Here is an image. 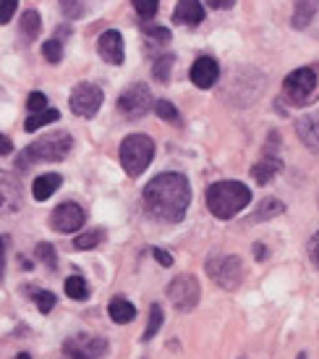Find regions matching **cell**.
Here are the masks:
<instances>
[{"instance_id": "1", "label": "cell", "mask_w": 319, "mask_h": 359, "mask_svg": "<svg viewBox=\"0 0 319 359\" xmlns=\"http://www.w3.org/2000/svg\"><path fill=\"white\" fill-rule=\"evenodd\" d=\"M191 202L189 179L180 173H160L144 189V205L162 223H178L186 218Z\"/></svg>"}, {"instance_id": "2", "label": "cell", "mask_w": 319, "mask_h": 359, "mask_svg": "<svg viewBox=\"0 0 319 359\" xmlns=\"http://www.w3.org/2000/svg\"><path fill=\"white\" fill-rule=\"evenodd\" d=\"M251 202V189L241 181H218L207 189V208L215 218L230 220Z\"/></svg>"}, {"instance_id": "3", "label": "cell", "mask_w": 319, "mask_h": 359, "mask_svg": "<svg viewBox=\"0 0 319 359\" xmlns=\"http://www.w3.org/2000/svg\"><path fill=\"white\" fill-rule=\"evenodd\" d=\"M73 140L66 131H52L45 134L37 142H31L27 150L19 155V168H27L31 163H58V160L69 158Z\"/></svg>"}, {"instance_id": "4", "label": "cell", "mask_w": 319, "mask_h": 359, "mask_svg": "<svg viewBox=\"0 0 319 359\" xmlns=\"http://www.w3.org/2000/svg\"><path fill=\"white\" fill-rule=\"evenodd\" d=\"M152 158H155V142L147 134H131L120 142V165L131 179H136L150 168Z\"/></svg>"}, {"instance_id": "5", "label": "cell", "mask_w": 319, "mask_h": 359, "mask_svg": "<svg viewBox=\"0 0 319 359\" xmlns=\"http://www.w3.org/2000/svg\"><path fill=\"white\" fill-rule=\"evenodd\" d=\"M283 95L293 105H309L319 97V69L304 66V69L290 71L283 81Z\"/></svg>"}, {"instance_id": "6", "label": "cell", "mask_w": 319, "mask_h": 359, "mask_svg": "<svg viewBox=\"0 0 319 359\" xmlns=\"http://www.w3.org/2000/svg\"><path fill=\"white\" fill-rule=\"evenodd\" d=\"M207 273L210 278L222 286L225 291H236L243 283V262L236 255H225V257H212L207 259Z\"/></svg>"}, {"instance_id": "7", "label": "cell", "mask_w": 319, "mask_h": 359, "mask_svg": "<svg viewBox=\"0 0 319 359\" xmlns=\"http://www.w3.org/2000/svg\"><path fill=\"white\" fill-rule=\"evenodd\" d=\"M105 351H108V341L105 339L79 333V336L66 339L63 351H60V359H102Z\"/></svg>"}, {"instance_id": "8", "label": "cell", "mask_w": 319, "mask_h": 359, "mask_svg": "<svg viewBox=\"0 0 319 359\" xmlns=\"http://www.w3.org/2000/svg\"><path fill=\"white\" fill-rule=\"evenodd\" d=\"M201 289L199 280L194 276H178V278L170 280L168 286V299L173 302V307L178 312H191V309L199 304Z\"/></svg>"}, {"instance_id": "9", "label": "cell", "mask_w": 319, "mask_h": 359, "mask_svg": "<svg viewBox=\"0 0 319 359\" xmlns=\"http://www.w3.org/2000/svg\"><path fill=\"white\" fill-rule=\"evenodd\" d=\"M150 108H152V90L147 87V84L136 81V84H131V87H126V90L120 92L118 110L123 113V116H129V118H141Z\"/></svg>"}, {"instance_id": "10", "label": "cell", "mask_w": 319, "mask_h": 359, "mask_svg": "<svg viewBox=\"0 0 319 359\" xmlns=\"http://www.w3.org/2000/svg\"><path fill=\"white\" fill-rule=\"evenodd\" d=\"M102 90L97 84H76L73 92H71V110L79 116V118H92L97 116V110L102 105Z\"/></svg>"}, {"instance_id": "11", "label": "cell", "mask_w": 319, "mask_h": 359, "mask_svg": "<svg viewBox=\"0 0 319 359\" xmlns=\"http://www.w3.org/2000/svg\"><path fill=\"white\" fill-rule=\"evenodd\" d=\"M84 220H87V212L81 210V205H76V202H63V205H58V208L52 210L50 226L58 233H73V231H79L84 226Z\"/></svg>"}, {"instance_id": "12", "label": "cell", "mask_w": 319, "mask_h": 359, "mask_svg": "<svg viewBox=\"0 0 319 359\" xmlns=\"http://www.w3.org/2000/svg\"><path fill=\"white\" fill-rule=\"evenodd\" d=\"M24 205L21 184L10 173L0 170V215H16Z\"/></svg>"}, {"instance_id": "13", "label": "cell", "mask_w": 319, "mask_h": 359, "mask_svg": "<svg viewBox=\"0 0 319 359\" xmlns=\"http://www.w3.org/2000/svg\"><path fill=\"white\" fill-rule=\"evenodd\" d=\"M189 76H191V84H197L199 90H212V87H215V81H218V76H220L218 60L210 58V55H201V58L194 60Z\"/></svg>"}, {"instance_id": "14", "label": "cell", "mask_w": 319, "mask_h": 359, "mask_svg": "<svg viewBox=\"0 0 319 359\" xmlns=\"http://www.w3.org/2000/svg\"><path fill=\"white\" fill-rule=\"evenodd\" d=\"M97 53H100V58L110 66H120L123 58H126V53H123V37H120L118 29H108L100 34V40H97Z\"/></svg>"}, {"instance_id": "15", "label": "cell", "mask_w": 319, "mask_h": 359, "mask_svg": "<svg viewBox=\"0 0 319 359\" xmlns=\"http://www.w3.org/2000/svg\"><path fill=\"white\" fill-rule=\"evenodd\" d=\"M296 134H299V140L304 142L306 150L319 155V113H309V116L299 118Z\"/></svg>"}, {"instance_id": "16", "label": "cell", "mask_w": 319, "mask_h": 359, "mask_svg": "<svg viewBox=\"0 0 319 359\" xmlns=\"http://www.w3.org/2000/svg\"><path fill=\"white\" fill-rule=\"evenodd\" d=\"M173 21L183 27H199L204 21V6L199 0H178V6L173 11Z\"/></svg>"}, {"instance_id": "17", "label": "cell", "mask_w": 319, "mask_h": 359, "mask_svg": "<svg viewBox=\"0 0 319 359\" xmlns=\"http://www.w3.org/2000/svg\"><path fill=\"white\" fill-rule=\"evenodd\" d=\"M60 184H63V179H60L58 173H45V176H40V179H34V184H31V194H34V200L37 202H45V200H50L52 194L60 189Z\"/></svg>"}, {"instance_id": "18", "label": "cell", "mask_w": 319, "mask_h": 359, "mask_svg": "<svg viewBox=\"0 0 319 359\" xmlns=\"http://www.w3.org/2000/svg\"><path fill=\"white\" fill-rule=\"evenodd\" d=\"M317 11H319V0H299L296 8H293V19H290L293 29H306L311 21H314V16H317Z\"/></svg>"}, {"instance_id": "19", "label": "cell", "mask_w": 319, "mask_h": 359, "mask_svg": "<svg viewBox=\"0 0 319 359\" xmlns=\"http://www.w3.org/2000/svg\"><path fill=\"white\" fill-rule=\"evenodd\" d=\"M108 312H110V320L118 323V325H126V323H131V320L136 318V307H134L129 299H123V297L110 299Z\"/></svg>"}, {"instance_id": "20", "label": "cell", "mask_w": 319, "mask_h": 359, "mask_svg": "<svg viewBox=\"0 0 319 359\" xmlns=\"http://www.w3.org/2000/svg\"><path fill=\"white\" fill-rule=\"evenodd\" d=\"M278 170H280V160L267 155V158L260 160V163L251 168V179L257 181V184H269V181L278 176Z\"/></svg>"}, {"instance_id": "21", "label": "cell", "mask_w": 319, "mask_h": 359, "mask_svg": "<svg viewBox=\"0 0 319 359\" xmlns=\"http://www.w3.org/2000/svg\"><path fill=\"white\" fill-rule=\"evenodd\" d=\"M60 118V113L55 108H45V110H40V113H31L29 118L24 121V129L29 131H37V129H42V126H48V123H55V121Z\"/></svg>"}, {"instance_id": "22", "label": "cell", "mask_w": 319, "mask_h": 359, "mask_svg": "<svg viewBox=\"0 0 319 359\" xmlns=\"http://www.w3.org/2000/svg\"><path fill=\"white\" fill-rule=\"evenodd\" d=\"M285 210V205L280 200H262L260 208H257V212L251 215V223H262V220H269L275 218V215H280Z\"/></svg>"}, {"instance_id": "23", "label": "cell", "mask_w": 319, "mask_h": 359, "mask_svg": "<svg viewBox=\"0 0 319 359\" xmlns=\"http://www.w3.org/2000/svg\"><path fill=\"white\" fill-rule=\"evenodd\" d=\"M42 29V21H40V13L37 11H24V16H21V34L27 37V40H34Z\"/></svg>"}, {"instance_id": "24", "label": "cell", "mask_w": 319, "mask_h": 359, "mask_svg": "<svg viewBox=\"0 0 319 359\" xmlns=\"http://www.w3.org/2000/svg\"><path fill=\"white\" fill-rule=\"evenodd\" d=\"M102 241H105V231L94 229V231H84V233H79V236L73 239V247H76V250H94V247L102 244Z\"/></svg>"}, {"instance_id": "25", "label": "cell", "mask_w": 319, "mask_h": 359, "mask_svg": "<svg viewBox=\"0 0 319 359\" xmlns=\"http://www.w3.org/2000/svg\"><path fill=\"white\" fill-rule=\"evenodd\" d=\"M66 294H69L71 299H87L90 297V286H87V280L81 278V276H69L66 278Z\"/></svg>"}, {"instance_id": "26", "label": "cell", "mask_w": 319, "mask_h": 359, "mask_svg": "<svg viewBox=\"0 0 319 359\" xmlns=\"http://www.w3.org/2000/svg\"><path fill=\"white\" fill-rule=\"evenodd\" d=\"M173 63H176V58L173 55H162V58H157L155 63H152V76L157 81H170V71H173Z\"/></svg>"}, {"instance_id": "27", "label": "cell", "mask_w": 319, "mask_h": 359, "mask_svg": "<svg viewBox=\"0 0 319 359\" xmlns=\"http://www.w3.org/2000/svg\"><path fill=\"white\" fill-rule=\"evenodd\" d=\"M160 325H162V307L160 304H152L150 307V320H147V330H144V341H152V336H157Z\"/></svg>"}, {"instance_id": "28", "label": "cell", "mask_w": 319, "mask_h": 359, "mask_svg": "<svg viewBox=\"0 0 319 359\" xmlns=\"http://www.w3.org/2000/svg\"><path fill=\"white\" fill-rule=\"evenodd\" d=\"M42 55H45L48 63H60V60H63V42H60L58 37L48 40L42 45Z\"/></svg>"}, {"instance_id": "29", "label": "cell", "mask_w": 319, "mask_h": 359, "mask_svg": "<svg viewBox=\"0 0 319 359\" xmlns=\"http://www.w3.org/2000/svg\"><path fill=\"white\" fill-rule=\"evenodd\" d=\"M131 3H134V8L141 19H152L160 8V0H131Z\"/></svg>"}, {"instance_id": "30", "label": "cell", "mask_w": 319, "mask_h": 359, "mask_svg": "<svg viewBox=\"0 0 319 359\" xmlns=\"http://www.w3.org/2000/svg\"><path fill=\"white\" fill-rule=\"evenodd\" d=\"M31 297H34V302H37V307H40L42 315H48V312L55 307V294H52V291H42L40 289V291H34Z\"/></svg>"}, {"instance_id": "31", "label": "cell", "mask_w": 319, "mask_h": 359, "mask_svg": "<svg viewBox=\"0 0 319 359\" xmlns=\"http://www.w3.org/2000/svg\"><path fill=\"white\" fill-rule=\"evenodd\" d=\"M152 108H155V113H157L162 121H176L178 118V110H176V105L168 100H157V102H152Z\"/></svg>"}, {"instance_id": "32", "label": "cell", "mask_w": 319, "mask_h": 359, "mask_svg": "<svg viewBox=\"0 0 319 359\" xmlns=\"http://www.w3.org/2000/svg\"><path fill=\"white\" fill-rule=\"evenodd\" d=\"M37 259H42L48 268H55L58 265V257H55V250H52V244H37Z\"/></svg>"}, {"instance_id": "33", "label": "cell", "mask_w": 319, "mask_h": 359, "mask_svg": "<svg viewBox=\"0 0 319 359\" xmlns=\"http://www.w3.org/2000/svg\"><path fill=\"white\" fill-rule=\"evenodd\" d=\"M58 3H60V11H63V16H66V19H79L81 16L79 0H58Z\"/></svg>"}, {"instance_id": "34", "label": "cell", "mask_w": 319, "mask_h": 359, "mask_svg": "<svg viewBox=\"0 0 319 359\" xmlns=\"http://www.w3.org/2000/svg\"><path fill=\"white\" fill-rule=\"evenodd\" d=\"M16 6H19V0H0V24H8L13 19Z\"/></svg>"}, {"instance_id": "35", "label": "cell", "mask_w": 319, "mask_h": 359, "mask_svg": "<svg viewBox=\"0 0 319 359\" xmlns=\"http://www.w3.org/2000/svg\"><path fill=\"white\" fill-rule=\"evenodd\" d=\"M27 108H29L31 113H40V110L48 108V97H45L42 92H31L29 97H27Z\"/></svg>"}, {"instance_id": "36", "label": "cell", "mask_w": 319, "mask_h": 359, "mask_svg": "<svg viewBox=\"0 0 319 359\" xmlns=\"http://www.w3.org/2000/svg\"><path fill=\"white\" fill-rule=\"evenodd\" d=\"M147 34H150L152 40H157V42H170V40H173V32L165 29V27H152V29H147Z\"/></svg>"}, {"instance_id": "37", "label": "cell", "mask_w": 319, "mask_h": 359, "mask_svg": "<svg viewBox=\"0 0 319 359\" xmlns=\"http://www.w3.org/2000/svg\"><path fill=\"white\" fill-rule=\"evenodd\" d=\"M152 257L157 259L162 268H170V265H173V257H170L165 250H160V247H155V250H152Z\"/></svg>"}, {"instance_id": "38", "label": "cell", "mask_w": 319, "mask_h": 359, "mask_svg": "<svg viewBox=\"0 0 319 359\" xmlns=\"http://www.w3.org/2000/svg\"><path fill=\"white\" fill-rule=\"evenodd\" d=\"M309 259L319 268V231L311 236V241H309Z\"/></svg>"}, {"instance_id": "39", "label": "cell", "mask_w": 319, "mask_h": 359, "mask_svg": "<svg viewBox=\"0 0 319 359\" xmlns=\"http://www.w3.org/2000/svg\"><path fill=\"white\" fill-rule=\"evenodd\" d=\"M207 6L215 11H228L236 6V0H207Z\"/></svg>"}, {"instance_id": "40", "label": "cell", "mask_w": 319, "mask_h": 359, "mask_svg": "<svg viewBox=\"0 0 319 359\" xmlns=\"http://www.w3.org/2000/svg\"><path fill=\"white\" fill-rule=\"evenodd\" d=\"M10 152H13V144H10V140L0 134V155H10Z\"/></svg>"}, {"instance_id": "41", "label": "cell", "mask_w": 319, "mask_h": 359, "mask_svg": "<svg viewBox=\"0 0 319 359\" xmlns=\"http://www.w3.org/2000/svg\"><path fill=\"white\" fill-rule=\"evenodd\" d=\"M3 273H6V241L0 239V280H3Z\"/></svg>"}, {"instance_id": "42", "label": "cell", "mask_w": 319, "mask_h": 359, "mask_svg": "<svg viewBox=\"0 0 319 359\" xmlns=\"http://www.w3.org/2000/svg\"><path fill=\"white\" fill-rule=\"evenodd\" d=\"M254 257L264 259V257H267V250H264V247H262V244H254Z\"/></svg>"}, {"instance_id": "43", "label": "cell", "mask_w": 319, "mask_h": 359, "mask_svg": "<svg viewBox=\"0 0 319 359\" xmlns=\"http://www.w3.org/2000/svg\"><path fill=\"white\" fill-rule=\"evenodd\" d=\"M13 359H31V354H16Z\"/></svg>"}, {"instance_id": "44", "label": "cell", "mask_w": 319, "mask_h": 359, "mask_svg": "<svg viewBox=\"0 0 319 359\" xmlns=\"http://www.w3.org/2000/svg\"><path fill=\"white\" fill-rule=\"evenodd\" d=\"M299 359H306V354H301V357Z\"/></svg>"}]
</instances>
